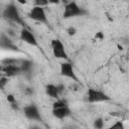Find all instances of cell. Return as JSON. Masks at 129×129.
Masks as SVG:
<instances>
[{"label": "cell", "instance_id": "19", "mask_svg": "<svg viewBox=\"0 0 129 129\" xmlns=\"http://www.w3.org/2000/svg\"><path fill=\"white\" fill-rule=\"evenodd\" d=\"M48 3H49V1H45V0H37L34 2L35 6H40V7H44V6L48 5Z\"/></svg>", "mask_w": 129, "mask_h": 129}, {"label": "cell", "instance_id": "8", "mask_svg": "<svg viewBox=\"0 0 129 129\" xmlns=\"http://www.w3.org/2000/svg\"><path fill=\"white\" fill-rule=\"evenodd\" d=\"M19 37H20V39H21L23 42H25V43H27V44H29V45H32V46H39V45H38V41H37L35 35L33 34V32L30 31V30H29L28 28H26V27H23V28L20 30Z\"/></svg>", "mask_w": 129, "mask_h": 129}, {"label": "cell", "instance_id": "11", "mask_svg": "<svg viewBox=\"0 0 129 129\" xmlns=\"http://www.w3.org/2000/svg\"><path fill=\"white\" fill-rule=\"evenodd\" d=\"M52 115L56 119H64L71 115V109L69 108V106L55 108V109H52Z\"/></svg>", "mask_w": 129, "mask_h": 129}, {"label": "cell", "instance_id": "27", "mask_svg": "<svg viewBox=\"0 0 129 129\" xmlns=\"http://www.w3.org/2000/svg\"><path fill=\"white\" fill-rule=\"evenodd\" d=\"M29 129H42L40 126H37V125H33V126H31Z\"/></svg>", "mask_w": 129, "mask_h": 129}, {"label": "cell", "instance_id": "26", "mask_svg": "<svg viewBox=\"0 0 129 129\" xmlns=\"http://www.w3.org/2000/svg\"><path fill=\"white\" fill-rule=\"evenodd\" d=\"M11 108H12L13 110H18V105H17V103L11 104Z\"/></svg>", "mask_w": 129, "mask_h": 129}, {"label": "cell", "instance_id": "24", "mask_svg": "<svg viewBox=\"0 0 129 129\" xmlns=\"http://www.w3.org/2000/svg\"><path fill=\"white\" fill-rule=\"evenodd\" d=\"M25 94L26 95H32L33 94V89L32 88H26L25 89Z\"/></svg>", "mask_w": 129, "mask_h": 129}, {"label": "cell", "instance_id": "9", "mask_svg": "<svg viewBox=\"0 0 129 129\" xmlns=\"http://www.w3.org/2000/svg\"><path fill=\"white\" fill-rule=\"evenodd\" d=\"M1 71L3 73V76L7 78H12L20 74H23L20 66H2Z\"/></svg>", "mask_w": 129, "mask_h": 129}, {"label": "cell", "instance_id": "15", "mask_svg": "<svg viewBox=\"0 0 129 129\" xmlns=\"http://www.w3.org/2000/svg\"><path fill=\"white\" fill-rule=\"evenodd\" d=\"M104 125H105V122H104V119L99 117V118H96L93 122V126L95 129H103L104 128Z\"/></svg>", "mask_w": 129, "mask_h": 129}, {"label": "cell", "instance_id": "4", "mask_svg": "<svg viewBox=\"0 0 129 129\" xmlns=\"http://www.w3.org/2000/svg\"><path fill=\"white\" fill-rule=\"evenodd\" d=\"M50 46H51V51L52 54L55 58H59V59H64L68 60L69 59V55L68 52L66 50L64 44L62 43L61 40L55 38V39H51L50 41Z\"/></svg>", "mask_w": 129, "mask_h": 129}, {"label": "cell", "instance_id": "21", "mask_svg": "<svg viewBox=\"0 0 129 129\" xmlns=\"http://www.w3.org/2000/svg\"><path fill=\"white\" fill-rule=\"evenodd\" d=\"M6 99H7V101H8L10 104H14V103H16V99H15V97H14L12 94H8L7 97H6Z\"/></svg>", "mask_w": 129, "mask_h": 129}, {"label": "cell", "instance_id": "20", "mask_svg": "<svg viewBox=\"0 0 129 129\" xmlns=\"http://www.w3.org/2000/svg\"><path fill=\"white\" fill-rule=\"evenodd\" d=\"M67 32H68V34H69L70 36H73V35H75V34L77 33V29H76L74 26H70V27L67 29Z\"/></svg>", "mask_w": 129, "mask_h": 129}, {"label": "cell", "instance_id": "12", "mask_svg": "<svg viewBox=\"0 0 129 129\" xmlns=\"http://www.w3.org/2000/svg\"><path fill=\"white\" fill-rule=\"evenodd\" d=\"M45 93L48 97L52 99H58L59 98V92L57 90V86L53 84H48L45 86Z\"/></svg>", "mask_w": 129, "mask_h": 129}, {"label": "cell", "instance_id": "25", "mask_svg": "<svg viewBox=\"0 0 129 129\" xmlns=\"http://www.w3.org/2000/svg\"><path fill=\"white\" fill-rule=\"evenodd\" d=\"M7 34H8V35H11V36H15V35H16V34L14 33V30H13V29H10V28L7 29Z\"/></svg>", "mask_w": 129, "mask_h": 129}, {"label": "cell", "instance_id": "2", "mask_svg": "<svg viewBox=\"0 0 129 129\" xmlns=\"http://www.w3.org/2000/svg\"><path fill=\"white\" fill-rule=\"evenodd\" d=\"M87 13L88 12L84 8L80 7L77 2L71 1V2H68L64 5V10H63V13H62V17L64 19H70V18L77 17V16H83Z\"/></svg>", "mask_w": 129, "mask_h": 129}, {"label": "cell", "instance_id": "5", "mask_svg": "<svg viewBox=\"0 0 129 129\" xmlns=\"http://www.w3.org/2000/svg\"><path fill=\"white\" fill-rule=\"evenodd\" d=\"M27 16H28L30 19H32V20H34V21H36V22L44 23V24H46V25L49 24L44 7L33 6V7L30 9V11H29V13L27 14Z\"/></svg>", "mask_w": 129, "mask_h": 129}, {"label": "cell", "instance_id": "23", "mask_svg": "<svg viewBox=\"0 0 129 129\" xmlns=\"http://www.w3.org/2000/svg\"><path fill=\"white\" fill-rule=\"evenodd\" d=\"M56 86H57V90L59 92V95H61L62 92H63V90H64V86L62 84H59V85H56Z\"/></svg>", "mask_w": 129, "mask_h": 129}, {"label": "cell", "instance_id": "6", "mask_svg": "<svg viewBox=\"0 0 129 129\" xmlns=\"http://www.w3.org/2000/svg\"><path fill=\"white\" fill-rule=\"evenodd\" d=\"M59 64H60L59 66V74H60V76L69 78V79L73 80L76 83H79V78L77 77V75L75 73V70H74V67L70 61L66 60V61L60 62Z\"/></svg>", "mask_w": 129, "mask_h": 129}, {"label": "cell", "instance_id": "3", "mask_svg": "<svg viewBox=\"0 0 129 129\" xmlns=\"http://www.w3.org/2000/svg\"><path fill=\"white\" fill-rule=\"evenodd\" d=\"M87 100L89 103H101L111 101V97L101 90L90 88L87 91Z\"/></svg>", "mask_w": 129, "mask_h": 129}, {"label": "cell", "instance_id": "7", "mask_svg": "<svg viewBox=\"0 0 129 129\" xmlns=\"http://www.w3.org/2000/svg\"><path fill=\"white\" fill-rule=\"evenodd\" d=\"M23 113H24V116L31 121H39V122L42 121L40 112H39L37 106L34 104H29V105L25 106L23 108Z\"/></svg>", "mask_w": 129, "mask_h": 129}, {"label": "cell", "instance_id": "10", "mask_svg": "<svg viewBox=\"0 0 129 129\" xmlns=\"http://www.w3.org/2000/svg\"><path fill=\"white\" fill-rule=\"evenodd\" d=\"M0 45L2 48L4 49H9V50H13V51H18V47L12 42V40L5 35L4 33L1 34V40H0Z\"/></svg>", "mask_w": 129, "mask_h": 129}, {"label": "cell", "instance_id": "22", "mask_svg": "<svg viewBox=\"0 0 129 129\" xmlns=\"http://www.w3.org/2000/svg\"><path fill=\"white\" fill-rule=\"evenodd\" d=\"M95 37L97 38V39H103L104 38V34H103V32L102 31H99V32H97L96 33V35H95Z\"/></svg>", "mask_w": 129, "mask_h": 129}, {"label": "cell", "instance_id": "17", "mask_svg": "<svg viewBox=\"0 0 129 129\" xmlns=\"http://www.w3.org/2000/svg\"><path fill=\"white\" fill-rule=\"evenodd\" d=\"M107 129H126L125 128V125H124V123H123V121H116V122H114L111 126H109Z\"/></svg>", "mask_w": 129, "mask_h": 129}, {"label": "cell", "instance_id": "13", "mask_svg": "<svg viewBox=\"0 0 129 129\" xmlns=\"http://www.w3.org/2000/svg\"><path fill=\"white\" fill-rule=\"evenodd\" d=\"M20 68L22 70L23 74H30L32 67H33V62L29 59H20Z\"/></svg>", "mask_w": 129, "mask_h": 129}, {"label": "cell", "instance_id": "16", "mask_svg": "<svg viewBox=\"0 0 129 129\" xmlns=\"http://www.w3.org/2000/svg\"><path fill=\"white\" fill-rule=\"evenodd\" d=\"M64 106H68V102L63 99H57L53 104H52V109H55V108H61V107H64Z\"/></svg>", "mask_w": 129, "mask_h": 129}, {"label": "cell", "instance_id": "1", "mask_svg": "<svg viewBox=\"0 0 129 129\" xmlns=\"http://www.w3.org/2000/svg\"><path fill=\"white\" fill-rule=\"evenodd\" d=\"M2 15L3 17L10 21V22H13V23H16V24H19L21 26H25V22L23 20V18L21 17L19 11H18V8L17 6L14 4V3H9L3 10L2 12Z\"/></svg>", "mask_w": 129, "mask_h": 129}, {"label": "cell", "instance_id": "18", "mask_svg": "<svg viewBox=\"0 0 129 129\" xmlns=\"http://www.w3.org/2000/svg\"><path fill=\"white\" fill-rule=\"evenodd\" d=\"M8 79L9 78H7V77H5L3 75L1 76V78H0V86H1V89H4L5 85L8 84Z\"/></svg>", "mask_w": 129, "mask_h": 129}, {"label": "cell", "instance_id": "14", "mask_svg": "<svg viewBox=\"0 0 129 129\" xmlns=\"http://www.w3.org/2000/svg\"><path fill=\"white\" fill-rule=\"evenodd\" d=\"M1 62H2V66H19L20 64V59L6 57V58L2 59Z\"/></svg>", "mask_w": 129, "mask_h": 129}]
</instances>
